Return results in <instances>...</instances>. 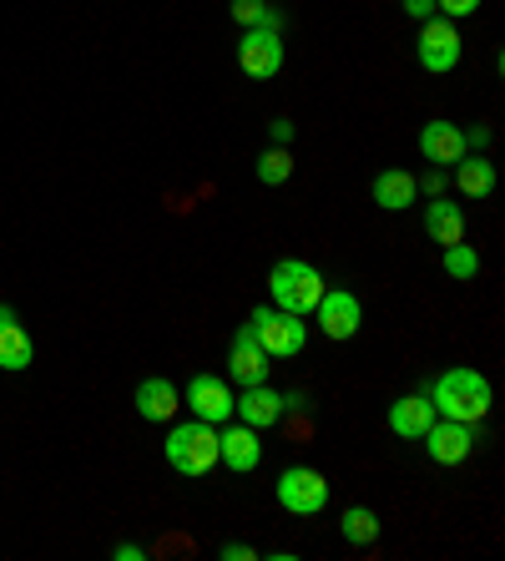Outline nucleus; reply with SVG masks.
Here are the masks:
<instances>
[{
    "label": "nucleus",
    "instance_id": "obj_9",
    "mask_svg": "<svg viewBox=\"0 0 505 561\" xmlns=\"http://www.w3.org/2000/svg\"><path fill=\"white\" fill-rule=\"evenodd\" d=\"M425 456L435 460V466H460V460H470V450H475V425H460V420H435L425 435Z\"/></svg>",
    "mask_w": 505,
    "mask_h": 561
},
{
    "label": "nucleus",
    "instance_id": "obj_10",
    "mask_svg": "<svg viewBox=\"0 0 505 561\" xmlns=\"http://www.w3.org/2000/svg\"><path fill=\"white\" fill-rule=\"evenodd\" d=\"M313 313H319V329H324L334 344L354 340L359 324H364V309H359V299H354L349 288H324V299L313 304Z\"/></svg>",
    "mask_w": 505,
    "mask_h": 561
},
{
    "label": "nucleus",
    "instance_id": "obj_1",
    "mask_svg": "<svg viewBox=\"0 0 505 561\" xmlns=\"http://www.w3.org/2000/svg\"><path fill=\"white\" fill-rule=\"evenodd\" d=\"M429 405H435V415H445V420H460V425H480V420L491 415V405H495V390H491V379L480 375V369L455 365V369H445V375L435 379V394H429Z\"/></svg>",
    "mask_w": 505,
    "mask_h": 561
},
{
    "label": "nucleus",
    "instance_id": "obj_22",
    "mask_svg": "<svg viewBox=\"0 0 505 561\" xmlns=\"http://www.w3.org/2000/svg\"><path fill=\"white\" fill-rule=\"evenodd\" d=\"M445 274H450L455 284H470V278L480 274V253L470 249L466 238H460V243H450V249H445Z\"/></svg>",
    "mask_w": 505,
    "mask_h": 561
},
{
    "label": "nucleus",
    "instance_id": "obj_11",
    "mask_svg": "<svg viewBox=\"0 0 505 561\" xmlns=\"http://www.w3.org/2000/svg\"><path fill=\"white\" fill-rule=\"evenodd\" d=\"M228 369H233V385H268V375H273V359H268V350L259 344V334H253V324H243L233 334V350H228Z\"/></svg>",
    "mask_w": 505,
    "mask_h": 561
},
{
    "label": "nucleus",
    "instance_id": "obj_27",
    "mask_svg": "<svg viewBox=\"0 0 505 561\" xmlns=\"http://www.w3.org/2000/svg\"><path fill=\"white\" fill-rule=\"evenodd\" d=\"M268 137H273V147H288V142H294V122H288V117L268 122Z\"/></svg>",
    "mask_w": 505,
    "mask_h": 561
},
{
    "label": "nucleus",
    "instance_id": "obj_14",
    "mask_svg": "<svg viewBox=\"0 0 505 561\" xmlns=\"http://www.w3.org/2000/svg\"><path fill=\"white\" fill-rule=\"evenodd\" d=\"M177 405H182V390L172 385V379L152 375V379L137 385V415L152 420V425H168V420L177 415Z\"/></svg>",
    "mask_w": 505,
    "mask_h": 561
},
{
    "label": "nucleus",
    "instance_id": "obj_31",
    "mask_svg": "<svg viewBox=\"0 0 505 561\" xmlns=\"http://www.w3.org/2000/svg\"><path fill=\"white\" fill-rule=\"evenodd\" d=\"M142 557H147V551L131 547V541H127V547H117V561H142Z\"/></svg>",
    "mask_w": 505,
    "mask_h": 561
},
{
    "label": "nucleus",
    "instance_id": "obj_30",
    "mask_svg": "<svg viewBox=\"0 0 505 561\" xmlns=\"http://www.w3.org/2000/svg\"><path fill=\"white\" fill-rule=\"evenodd\" d=\"M485 142H491V127H470L466 131V147H470V152H480Z\"/></svg>",
    "mask_w": 505,
    "mask_h": 561
},
{
    "label": "nucleus",
    "instance_id": "obj_17",
    "mask_svg": "<svg viewBox=\"0 0 505 561\" xmlns=\"http://www.w3.org/2000/svg\"><path fill=\"white\" fill-rule=\"evenodd\" d=\"M425 233L440 243V249H450V243H460L466 238V213H460V203H445V197H429L425 203Z\"/></svg>",
    "mask_w": 505,
    "mask_h": 561
},
{
    "label": "nucleus",
    "instance_id": "obj_6",
    "mask_svg": "<svg viewBox=\"0 0 505 561\" xmlns=\"http://www.w3.org/2000/svg\"><path fill=\"white\" fill-rule=\"evenodd\" d=\"M415 56H420V66H425V71H435V77L455 71V66H460V31H455V21H445V15L420 21Z\"/></svg>",
    "mask_w": 505,
    "mask_h": 561
},
{
    "label": "nucleus",
    "instance_id": "obj_21",
    "mask_svg": "<svg viewBox=\"0 0 505 561\" xmlns=\"http://www.w3.org/2000/svg\"><path fill=\"white\" fill-rule=\"evenodd\" d=\"M338 531H344L349 547H375L379 541V516L369 506H349L344 516H338Z\"/></svg>",
    "mask_w": 505,
    "mask_h": 561
},
{
    "label": "nucleus",
    "instance_id": "obj_4",
    "mask_svg": "<svg viewBox=\"0 0 505 561\" xmlns=\"http://www.w3.org/2000/svg\"><path fill=\"white\" fill-rule=\"evenodd\" d=\"M248 324L259 334V344L268 350V359H298L303 344H309V324H303V313H288V309H253L248 313Z\"/></svg>",
    "mask_w": 505,
    "mask_h": 561
},
{
    "label": "nucleus",
    "instance_id": "obj_19",
    "mask_svg": "<svg viewBox=\"0 0 505 561\" xmlns=\"http://www.w3.org/2000/svg\"><path fill=\"white\" fill-rule=\"evenodd\" d=\"M455 187H460V193L466 197H491L495 193V162H485V157H460V162H455Z\"/></svg>",
    "mask_w": 505,
    "mask_h": 561
},
{
    "label": "nucleus",
    "instance_id": "obj_2",
    "mask_svg": "<svg viewBox=\"0 0 505 561\" xmlns=\"http://www.w3.org/2000/svg\"><path fill=\"white\" fill-rule=\"evenodd\" d=\"M168 466L177 470V476H208L213 466H218V425H208V420H182V425H172L168 431Z\"/></svg>",
    "mask_w": 505,
    "mask_h": 561
},
{
    "label": "nucleus",
    "instance_id": "obj_8",
    "mask_svg": "<svg viewBox=\"0 0 505 561\" xmlns=\"http://www.w3.org/2000/svg\"><path fill=\"white\" fill-rule=\"evenodd\" d=\"M182 400L193 405V420H208V425H228V420H233V390H228V379H218V375H193L187 390H182Z\"/></svg>",
    "mask_w": 505,
    "mask_h": 561
},
{
    "label": "nucleus",
    "instance_id": "obj_16",
    "mask_svg": "<svg viewBox=\"0 0 505 561\" xmlns=\"http://www.w3.org/2000/svg\"><path fill=\"white\" fill-rule=\"evenodd\" d=\"M435 425V405H429V394H404L389 405V431L400 435V440H420V435Z\"/></svg>",
    "mask_w": 505,
    "mask_h": 561
},
{
    "label": "nucleus",
    "instance_id": "obj_12",
    "mask_svg": "<svg viewBox=\"0 0 505 561\" xmlns=\"http://www.w3.org/2000/svg\"><path fill=\"white\" fill-rule=\"evenodd\" d=\"M218 460L222 466H233L238 476H248V470H259L263 466V440H259V431L253 425H243V420H228L218 431Z\"/></svg>",
    "mask_w": 505,
    "mask_h": 561
},
{
    "label": "nucleus",
    "instance_id": "obj_32",
    "mask_svg": "<svg viewBox=\"0 0 505 561\" xmlns=\"http://www.w3.org/2000/svg\"><path fill=\"white\" fill-rule=\"evenodd\" d=\"M11 319H15V309L11 304H0V324H11Z\"/></svg>",
    "mask_w": 505,
    "mask_h": 561
},
{
    "label": "nucleus",
    "instance_id": "obj_28",
    "mask_svg": "<svg viewBox=\"0 0 505 561\" xmlns=\"http://www.w3.org/2000/svg\"><path fill=\"white\" fill-rule=\"evenodd\" d=\"M218 557H222V561H253V557H259V551H253V547H243V541H228V547H222Z\"/></svg>",
    "mask_w": 505,
    "mask_h": 561
},
{
    "label": "nucleus",
    "instance_id": "obj_25",
    "mask_svg": "<svg viewBox=\"0 0 505 561\" xmlns=\"http://www.w3.org/2000/svg\"><path fill=\"white\" fill-rule=\"evenodd\" d=\"M480 0H435V15H445V21H460V15H475Z\"/></svg>",
    "mask_w": 505,
    "mask_h": 561
},
{
    "label": "nucleus",
    "instance_id": "obj_13",
    "mask_svg": "<svg viewBox=\"0 0 505 561\" xmlns=\"http://www.w3.org/2000/svg\"><path fill=\"white\" fill-rule=\"evenodd\" d=\"M288 410V400L278 390H268V385H248L243 394L233 400V420H243V425H253V431H268V425H278Z\"/></svg>",
    "mask_w": 505,
    "mask_h": 561
},
{
    "label": "nucleus",
    "instance_id": "obj_20",
    "mask_svg": "<svg viewBox=\"0 0 505 561\" xmlns=\"http://www.w3.org/2000/svg\"><path fill=\"white\" fill-rule=\"evenodd\" d=\"M31 359H36V344H31V334L21 329V319H11V324H0V369H31Z\"/></svg>",
    "mask_w": 505,
    "mask_h": 561
},
{
    "label": "nucleus",
    "instance_id": "obj_5",
    "mask_svg": "<svg viewBox=\"0 0 505 561\" xmlns=\"http://www.w3.org/2000/svg\"><path fill=\"white\" fill-rule=\"evenodd\" d=\"M273 491H278V506L288 516H319L329 506V481L313 466H288Z\"/></svg>",
    "mask_w": 505,
    "mask_h": 561
},
{
    "label": "nucleus",
    "instance_id": "obj_24",
    "mask_svg": "<svg viewBox=\"0 0 505 561\" xmlns=\"http://www.w3.org/2000/svg\"><path fill=\"white\" fill-rule=\"evenodd\" d=\"M233 21H238L243 31H248V26H273V31L284 26V15L273 11L268 0H233Z\"/></svg>",
    "mask_w": 505,
    "mask_h": 561
},
{
    "label": "nucleus",
    "instance_id": "obj_26",
    "mask_svg": "<svg viewBox=\"0 0 505 561\" xmlns=\"http://www.w3.org/2000/svg\"><path fill=\"white\" fill-rule=\"evenodd\" d=\"M415 187H420V197H445V187H450V178H445L440 168H429L425 178H415Z\"/></svg>",
    "mask_w": 505,
    "mask_h": 561
},
{
    "label": "nucleus",
    "instance_id": "obj_15",
    "mask_svg": "<svg viewBox=\"0 0 505 561\" xmlns=\"http://www.w3.org/2000/svg\"><path fill=\"white\" fill-rule=\"evenodd\" d=\"M420 152H425L429 168H440V162H460L470 147H466V131L455 127V122H425V131H420Z\"/></svg>",
    "mask_w": 505,
    "mask_h": 561
},
{
    "label": "nucleus",
    "instance_id": "obj_23",
    "mask_svg": "<svg viewBox=\"0 0 505 561\" xmlns=\"http://www.w3.org/2000/svg\"><path fill=\"white\" fill-rule=\"evenodd\" d=\"M294 178V157H288V147H268V152L259 157V183L263 187H278Z\"/></svg>",
    "mask_w": 505,
    "mask_h": 561
},
{
    "label": "nucleus",
    "instance_id": "obj_29",
    "mask_svg": "<svg viewBox=\"0 0 505 561\" xmlns=\"http://www.w3.org/2000/svg\"><path fill=\"white\" fill-rule=\"evenodd\" d=\"M404 11L415 15V21H429V15H435V0H404Z\"/></svg>",
    "mask_w": 505,
    "mask_h": 561
},
{
    "label": "nucleus",
    "instance_id": "obj_3",
    "mask_svg": "<svg viewBox=\"0 0 505 561\" xmlns=\"http://www.w3.org/2000/svg\"><path fill=\"white\" fill-rule=\"evenodd\" d=\"M273 288V309H288V313H313V304L324 299V274L303 259H278L268 274Z\"/></svg>",
    "mask_w": 505,
    "mask_h": 561
},
{
    "label": "nucleus",
    "instance_id": "obj_7",
    "mask_svg": "<svg viewBox=\"0 0 505 561\" xmlns=\"http://www.w3.org/2000/svg\"><path fill=\"white\" fill-rule=\"evenodd\" d=\"M238 66H243V77L253 81H273L284 71V41L273 26H248L243 41H238Z\"/></svg>",
    "mask_w": 505,
    "mask_h": 561
},
{
    "label": "nucleus",
    "instance_id": "obj_18",
    "mask_svg": "<svg viewBox=\"0 0 505 561\" xmlns=\"http://www.w3.org/2000/svg\"><path fill=\"white\" fill-rule=\"evenodd\" d=\"M375 203L385 213H404L410 203H420V187H415V172H400V168H389V172H379L375 178Z\"/></svg>",
    "mask_w": 505,
    "mask_h": 561
}]
</instances>
